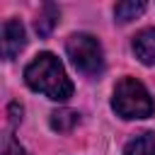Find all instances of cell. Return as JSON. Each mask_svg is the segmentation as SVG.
Listing matches in <instances>:
<instances>
[{
  "mask_svg": "<svg viewBox=\"0 0 155 155\" xmlns=\"http://www.w3.org/2000/svg\"><path fill=\"white\" fill-rule=\"evenodd\" d=\"M24 80L34 92H41V94H46L48 99H56V102H65L73 94V82L65 75L63 63L48 51L39 53L24 68Z\"/></svg>",
  "mask_w": 155,
  "mask_h": 155,
  "instance_id": "obj_1",
  "label": "cell"
},
{
  "mask_svg": "<svg viewBox=\"0 0 155 155\" xmlns=\"http://www.w3.org/2000/svg\"><path fill=\"white\" fill-rule=\"evenodd\" d=\"M111 107L121 119H148L155 111V102L150 92L136 78H124L116 82Z\"/></svg>",
  "mask_w": 155,
  "mask_h": 155,
  "instance_id": "obj_2",
  "label": "cell"
},
{
  "mask_svg": "<svg viewBox=\"0 0 155 155\" xmlns=\"http://www.w3.org/2000/svg\"><path fill=\"white\" fill-rule=\"evenodd\" d=\"M65 53L73 65L85 75H97L104 68V53L92 34H70L65 41Z\"/></svg>",
  "mask_w": 155,
  "mask_h": 155,
  "instance_id": "obj_3",
  "label": "cell"
},
{
  "mask_svg": "<svg viewBox=\"0 0 155 155\" xmlns=\"http://www.w3.org/2000/svg\"><path fill=\"white\" fill-rule=\"evenodd\" d=\"M24 44H27V34H24L22 22L7 19L2 24V58L12 61L15 56H19V51L24 48Z\"/></svg>",
  "mask_w": 155,
  "mask_h": 155,
  "instance_id": "obj_4",
  "label": "cell"
},
{
  "mask_svg": "<svg viewBox=\"0 0 155 155\" xmlns=\"http://www.w3.org/2000/svg\"><path fill=\"white\" fill-rule=\"evenodd\" d=\"M133 53L136 58L143 63V65H155V29L148 27V29H140L136 36H133Z\"/></svg>",
  "mask_w": 155,
  "mask_h": 155,
  "instance_id": "obj_5",
  "label": "cell"
},
{
  "mask_svg": "<svg viewBox=\"0 0 155 155\" xmlns=\"http://www.w3.org/2000/svg\"><path fill=\"white\" fill-rule=\"evenodd\" d=\"M124 155H155V133L143 131L136 138H131L124 148Z\"/></svg>",
  "mask_w": 155,
  "mask_h": 155,
  "instance_id": "obj_6",
  "label": "cell"
},
{
  "mask_svg": "<svg viewBox=\"0 0 155 155\" xmlns=\"http://www.w3.org/2000/svg\"><path fill=\"white\" fill-rule=\"evenodd\" d=\"M78 121H80V114L73 111V109H58V111L51 114V128L53 131H61V133L73 131L78 126Z\"/></svg>",
  "mask_w": 155,
  "mask_h": 155,
  "instance_id": "obj_7",
  "label": "cell"
},
{
  "mask_svg": "<svg viewBox=\"0 0 155 155\" xmlns=\"http://www.w3.org/2000/svg\"><path fill=\"white\" fill-rule=\"evenodd\" d=\"M58 7L56 5H44V10L39 12V17H36V31H39V36H48L51 34V29L56 27V22H58Z\"/></svg>",
  "mask_w": 155,
  "mask_h": 155,
  "instance_id": "obj_8",
  "label": "cell"
},
{
  "mask_svg": "<svg viewBox=\"0 0 155 155\" xmlns=\"http://www.w3.org/2000/svg\"><path fill=\"white\" fill-rule=\"evenodd\" d=\"M143 12H145V2H136V0H124V2H116L114 7V17L119 22H131Z\"/></svg>",
  "mask_w": 155,
  "mask_h": 155,
  "instance_id": "obj_9",
  "label": "cell"
},
{
  "mask_svg": "<svg viewBox=\"0 0 155 155\" xmlns=\"http://www.w3.org/2000/svg\"><path fill=\"white\" fill-rule=\"evenodd\" d=\"M2 155H29L22 145H17L15 140H12V136H7L5 138V143H2Z\"/></svg>",
  "mask_w": 155,
  "mask_h": 155,
  "instance_id": "obj_10",
  "label": "cell"
},
{
  "mask_svg": "<svg viewBox=\"0 0 155 155\" xmlns=\"http://www.w3.org/2000/svg\"><path fill=\"white\" fill-rule=\"evenodd\" d=\"M10 121H12V126L17 121H22V107L19 104H10Z\"/></svg>",
  "mask_w": 155,
  "mask_h": 155,
  "instance_id": "obj_11",
  "label": "cell"
}]
</instances>
